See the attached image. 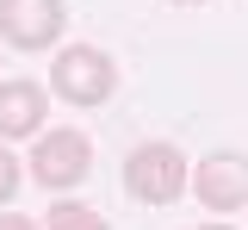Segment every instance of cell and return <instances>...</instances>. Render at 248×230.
<instances>
[{"mask_svg":"<svg viewBox=\"0 0 248 230\" xmlns=\"http://www.w3.org/2000/svg\"><path fill=\"white\" fill-rule=\"evenodd\" d=\"M192 187V168L174 143H143V149H130V162H124V193L143 199V205H174V199Z\"/></svg>","mask_w":248,"mask_h":230,"instance_id":"6da1fadb","label":"cell"},{"mask_svg":"<svg viewBox=\"0 0 248 230\" xmlns=\"http://www.w3.org/2000/svg\"><path fill=\"white\" fill-rule=\"evenodd\" d=\"M50 81H56V94L68 106H106L112 87H118V68L106 50H93V44H75V50H62L56 68H50Z\"/></svg>","mask_w":248,"mask_h":230,"instance_id":"7a4b0ae2","label":"cell"},{"mask_svg":"<svg viewBox=\"0 0 248 230\" xmlns=\"http://www.w3.org/2000/svg\"><path fill=\"white\" fill-rule=\"evenodd\" d=\"M87 168H93L87 131H44V137H37V149H31V181L50 187V193H62L68 181H81Z\"/></svg>","mask_w":248,"mask_h":230,"instance_id":"3957f363","label":"cell"},{"mask_svg":"<svg viewBox=\"0 0 248 230\" xmlns=\"http://www.w3.org/2000/svg\"><path fill=\"white\" fill-rule=\"evenodd\" d=\"M0 32L13 50H50L62 32V0H0Z\"/></svg>","mask_w":248,"mask_h":230,"instance_id":"277c9868","label":"cell"},{"mask_svg":"<svg viewBox=\"0 0 248 230\" xmlns=\"http://www.w3.org/2000/svg\"><path fill=\"white\" fill-rule=\"evenodd\" d=\"M192 193L205 199L211 212H236V205H248V162L230 156V149L205 156V162L192 168Z\"/></svg>","mask_w":248,"mask_h":230,"instance_id":"5b68a950","label":"cell"},{"mask_svg":"<svg viewBox=\"0 0 248 230\" xmlns=\"http://www.w3.org/2000/svg\"><path fill=\"white\" fill-rule=\"evenodd\" d=\"M44 106H50V94L37 81H0V137L13 143L25 131H44Z\"/></svg>","mask_w":248,"mask_h":230,"instance_id":"8992f818","label":"cell"},{"mask_svg":"<svg viewBox=\"0 0 248 230\" xmlns=\"http://www.w3.org/2000/svg\"><path fill=\"white\" fill-rule=\"evenodd\" d=\"M44 230H106V218H99L93 205H68V199H56V205L44 212Z\"/></svg>","mask_w":248,"mask_h":230,"instance_id":"52a82bcc","label":"cell"},{"mask_svg":"<svg viewBox=\"0 0 248 230\" xmlns=\"http://www.w3.org/2000/svg\"><path fill=\"white\" fill-rule=\"evenodd\" d=\"M13 193H19V162H13V156L0 149V205H6Z\"/></svg>","mask_w":248,"mask_h":230,"instance_id":"ba28073f","label":"cell"},{"mask_svg":"<svg viewBox=\"0 0 248 230\" xmlns=\"http://www.w3.org/2000/svg\"><path fill=\"white\" fill-rule=\"evenodd\" d=\"M0 230H44V224L25 218V212H0Z\"/></svg>","mask_w":248,"mask_h":230,"instance_id":"9c48e42d","label":"cell"},{"mask_svg":"<svg viewBox=\"0 0 248 230\" xmlns=\"http://www.w3.org/2000/svg\"><path fill=\"white\" fill-rule=\"evenodd\" d=\"M174 6H192V0H174Z\"/></svg>","mask_w":248,"mask_h":230,"instance_id":"30bf717a","label":"cell"}]
</instances>
